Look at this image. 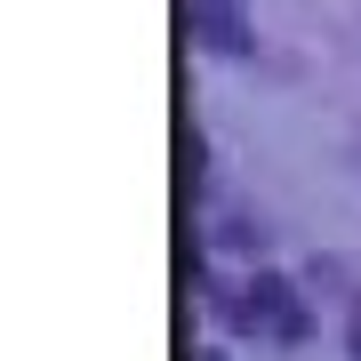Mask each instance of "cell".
Segmentation results:
<instances>
[{
    "instance_id": "7a4b0ae2",
    "label": "cell",
    "mask_w": 361,
    "mask_h": 361,
    "mask_svg": "<svg viewBox=\"0 0 361 361\" xmlns=\"http://www.w3.org/2000/svg\"><path fill=\"white\" fill-rule=\"evenodd\" d=\"M241 322H249V329H273V337H297V329H305V313L289 305L281 281H257V289H249V305H241Z\"/></svg>"
},
{
    "instance_id": "277c9868",
    "label": "cell",
    "mask_w": 361,
    "mask_h": 361,
    "mask_svg": "<svg viewBox=\"0 0 361 361\" xmlns=\"http://www.w3.org/2000/svg\"><path fill=\"white\" fill-rule=\"evenodd\" d=\"M201 361H217V353H201Z\"/></svg>"
},
{
    "instance_id": "6da1fadb",
    "label": "cell",
    "mask_w": 361,
    "mask_h": 361,
    "mask_svg": "<svg viewBox=\"0 0 361 361\" xmlns=\"http://www.w3.org/2000/svg\"><path fill=\"white\" fill-rule=\"evenodd\" d=\"M185 16H193V40L201 49H217V56H249V16H241V0H185Z\"/></svg>"
},
{
    "instance_id": "3957f363",
    "label": "cell",
    "mask_w": 361,
    "mask_h": 361,
    "mask_svg": "<svg viewBox=\"0 0 361 361\" xmlns=\"http://www.w3.org/2000/svg\"><path fill=\"white\" fill-rule=\"evenodd\" d=\"M353 345H361V313H353Z\"/></svg>"
}]
</instances>
